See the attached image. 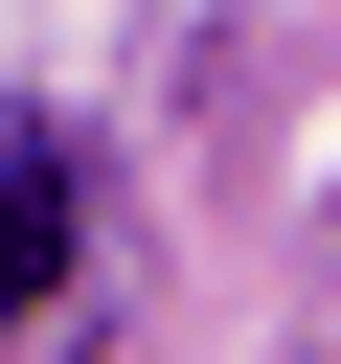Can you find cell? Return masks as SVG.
Here are the masks:
<instances>
[{
  "mask_svg": "<svg viewBox=\"0 0 341 364\" xmlns=\"http://www.w3.org/2000/svg\"><path fill=\"white\" fill-rule=\"evenodd\" d=\"M68 296V159H0V318Z\"/></svg>",
  "mask_w": 341,
  "mask_h": 364,
  "instance_id": "cell-1",
  "label": "cell"
}]
</instances>
